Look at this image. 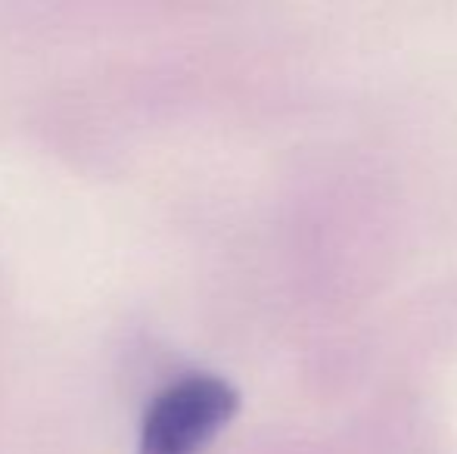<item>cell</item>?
<instances>
[{"label": "cell", "instance_id": "cell-1", "mask_svg": "<svg viewBox=\"0 0 457 454\" xmlns=\"http://www.w3.org/2000/svg\"><path fill=\"white\" fill-rule=\"evenodd\" d=\"M240 408V392L215 374H190L153 399L137 454H199Z\"/></svg>", "mask_w": 457, "mask_h": 454}]
</instances>
